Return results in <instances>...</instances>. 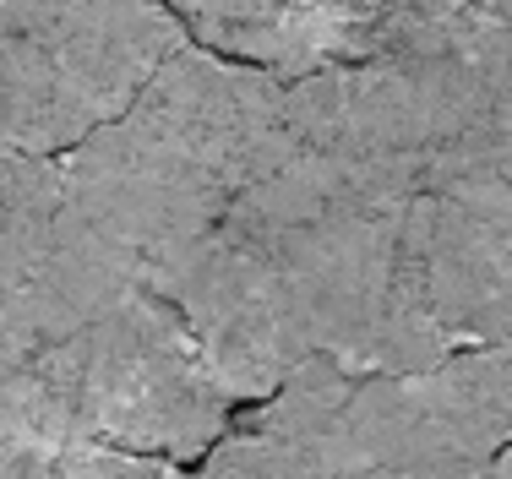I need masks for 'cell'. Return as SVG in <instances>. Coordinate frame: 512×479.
Here are the masks:
<instances>
[{
    "instance_id": "cell-3",
    "label": "cell",
    "mask_w": 512,
    "mask_h": 479,
    "mask_svg": "<svg viewBox=\"0 0 512 479\" xmlns=\"http://www.w3.org/2000/svg\"><path fill=\"white\" fill-rule=\"evenodd\" d=\"M512 452V343L431 371L311 360L235 420L197 479H463Z\"/></svg>"
},
{
    "instance_id": "cell-8",
    "label": "cell",
    "mask_w": 512,
    "mask_h": 479,
    "mask_svg": "<svg viewBox=\"0 0 512 479\" xmlns=\"http://www.w3.org/2000/svg\"><path fill=\"white\" fill-rule=\"evenodd\" d=\"M0 479H197V474L104 447H33V441L0 436Z\"/></svg>"
},
{
    "instance_id": "cell-2",
    "label": "cell",
    "mask_w": 512,
    "mask_h": 479,
    "mask_svg": "<svg viewBox=\"0 0 512 479\" xmlns=\"http://www.w3.org/2000/svg\"><path fill=\"white\" fill-rule=\"evenodd\" d=\"M278 153L284 82L186 39L126 115L55 158V240L109 284L169 300Z\"/></svg>"
},
{
    "instance_id": "cell-9",
    "label": "cell",
    "mask_w": 512,
    "mask_h": 479,
    "mask_svg": "<svg viewBox=\"0 0 512 479\" xmlns=\"http://www.w3.org/2000/svg\"><path fill=\"white\" fill-rule=\"evenodd\" d=\"M371 479H393V474H371ZM463 479H512V452H502L496 463H485V469L463 474Z\"/></svg>"
},
{
    "instance_id": "cell-6",
    "label": "cell",
    "mask_w": 512,
    "mask_h": 479,
    "mask_svg": "<svg viewBox=\"0 0 512 479\" xmlns=\"http://www.w3.org/2000/svg\"><path fill=\"white\" fill-rule=\"evenodd\" d=\"M191 44L251 66L262 77L311 82L338 66H360L382 49L387 6H289V0H191L175 6Z\"/></svg>"
},
{
    "instance_id": "cell-7",
    "label": "cell",
    "mask_w": 512,
    "mask_h": 479,
    "mask_svg": "<svg viewBox=\"0 0 512 479\" xmlns=\"http://www.w3.org/2000/svg\"><path fill=\"white\" fill-rule=\"evenodd\" d=\"M55 229V158L0 153V294L39 273Z\"/></svg>"
},
{
    "instance_id": "cell-1",
    "label": "cell",
    "mask_w": 512,
    "mask_h": 479,
    "mask_svg": "<svg viewBox=\"0 0 512 479\" xmlns=\"http://www.w3.org/2000/svg\"><path fill=\"white\" fill-rule=\"evenodd\" d=\"M229 403L273 398L300 365L431 371L453 360L425 311L420 196L289 142L169 289Z\"/></svg>"
},
{
    "instance_id": "cell-4",
    "label": "cell",
    "mask_w": 512,
    "mask_h": 479,
    "mask_svg": "<svg viewBox=\"0 0 512 479\" xmlns=\"http://www.w3.org/2000/svg\"><path fill=\"white\" fill-rule=\"evenodd\" d=\"M240 409L213 382L175 300L126 289L99 316L44 343L6 441L104 447L153 463H207Z\"/></svg>"
},
{
    "instance_id": "cell-5",
    "label": "cell",
    "mask_w": 512,
    "mask_h": 479,
    "mask_svg": "<svg viewBox=\"0 0 512 479\" xmlns=\"http://www.w3.org/2000/svg\"><path fill=\"white\" fill-rule=\"evenodd\" d=\"M180 44L169 6H0V153L66 158L126 115Z\"/></svg>"
}]
</instances>
